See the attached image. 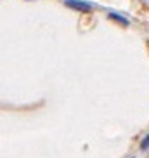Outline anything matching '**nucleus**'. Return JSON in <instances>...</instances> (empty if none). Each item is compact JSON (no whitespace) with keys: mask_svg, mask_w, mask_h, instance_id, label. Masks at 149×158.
Wrapping results in <instances>:
<instances>
[{"mask_svg":"<svg viewBox=\"0 0 149 158\" xmlns=\"http://www.w3.org/2000/svg\"><path fill=\"white\" fill-rule=\"evenodd\" d=\"M109 19H113V21H116L118 24H121V26H128L130 24V21L125 18V16H121V14H116V12H109Z\"/></svg>","mask_w":149,"mask_h":158,"instance_id":"f03ea898","label":"nucleus"},{"mask_svg":"<svg viewBox=\"0 0 149 158\" xmlns=\"http://www.w3.org/2000/svg\"><path fill=\"white\" fill-rule=\"evenodd\" d=\"M140 149H142V151H147L149 149V134H146L144 139L140 141Z\"/></svg>","mask_w":149,"mask_h":158,"instance_id":"7ed1b4c3","label":"nucleus"},{"mask_svg":"<svg viewBox=\"0 0 149 158\" xmlns=\"http://www.w3.org/2000/svg\"><path fill=\"white\" fill-rule=\"evenodd\" d=\"M130 158H134V156H130Z\"/></svg>","mask_w":149,"mask_h":158,"instance_id":"20e7f679","label":"nucleus"},{"mask_svg":"<svg viewBox=\"0 0 149 158\" xmlns=\"http://www.w3.org/2000/svg\"><path fill=\"white\" fill-rule=\"evenodd\" d=\"M66 7H70L73 10H80V12H90L94 9L92 2H85V0H64Z\"/></svg>","mask_w":149,"mask_h":158,"instance_id":"f257e3e1","label":"nucleus"}]
</instances>
